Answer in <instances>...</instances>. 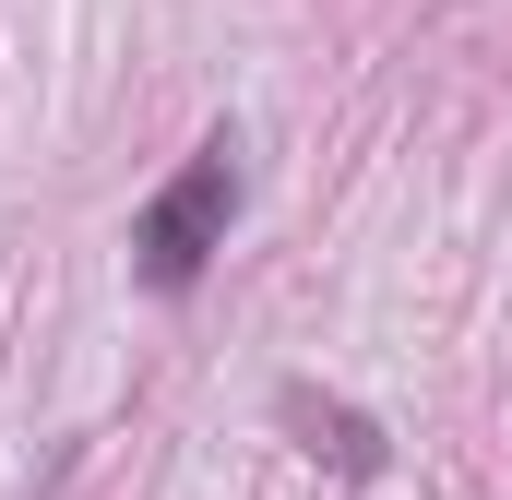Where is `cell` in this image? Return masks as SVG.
Instances as JSON below:
<instances>
[{"mask_svg":"<svg viewBox=\"0 0 512 500\" xmlns=\"http://www.w3.org/2000/svg\"><path fill=\"white\" fill-rule=\"evenodd\" d=\"M239 191H251V179H239V131H215V143H203V155H191V167L131 215V274H143L155 298L203 286V262H215L227 227H239Z\"/></svg>","mask_w":512,"mask_h":500,"instance_id":"6da1fadb","label":"cell"}]
</instances>
